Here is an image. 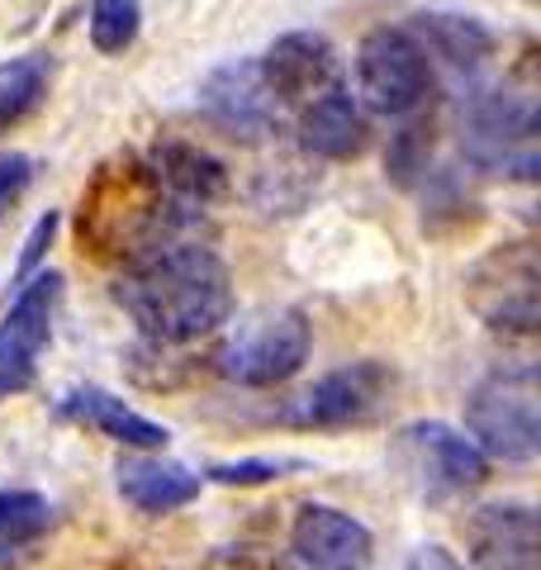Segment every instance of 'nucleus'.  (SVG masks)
Here are the masks:
<instances>
[{
	"label": "nucleus",
	"mask_w": 541,
	"mask_h": 570,
	"mask_svg": "<svg viewBox=\"0 0 541 570\" xmlns=\"http://www.w3.org/2000/svg\"><path fill=\"white\" fill-rule=\"evenodd\" d=\"M115 299L157 347L209 337L233 314V281L214 247L195 238H157L124 262Z\"/></svg>",
	"instance_id": "nucleus-1"
},
{
	"label": "nucleus",
	"mask_w": 541,
	"mask_h": 570,
	"mask_svg": "<svg viewBox=\"0 0 541 570\" xmlns=\"http://www.w3.org/2000/svg\"><path fill=\"white\" fill-rule=\"evenodd\" d=\"M176 224V205L161 195L157 176L134 153L110 157L81 195L77 238L90 257H124L142 253L148 243L167 238Z\"/></svg>",
	"instance_id": "nucleus-2"
},
{
	"label": "nucleus",
	"mask_w": 541,
	"mask_h": 570,
	"mask_svg": "<svg viewBox=\"0 0 541 570\" xmlns=\"http://www.w3.org/2000/svg\"><path fill=\"white\" fill-rule=\"evenodd\" d=\"M465 423H471V442L484 456L532 461L541 452V409L532 366L499 371V376L480 381L465 400Z\"/></svg>",
	"instance_id": "nucleus-3"
},
{
	"label": "nucleus",
	"mask_w": 541,
	"mask_h": 570,
	"mask_svg": "<svg viewBox=\"0 0 541 570\" xmlns=\"http://www.w3.org/2000/svg\"><path fill=\"white\" fill-rule=\"evenodd\" d=\"M356 91L366 110L404 119L432 96V62L409 29H371L356 48Z\"/></svg>",
	"instance_id": "nucleus-4"
},
{
	"label": "nucleus",
	"mask_w": 541,
	"mask_h": 570,
	"mask_svg": "<svg viewBox=\"0 0 541 570\" xmlns=\"http://www.w3.org/2000/svg\"><path fill=\"white\" fill-rule=\"evenodd\" d=\"M314 328L299 309H276L243 324L214 352V371L233 385H281L309 362Z\"/></svg>",
	"instance_id": "nucleus-5"
},
{
	"label": "nucleus",
	"mask_w": 541,
	"mask_h": 570,
	"mask_svg": "<svg viewBox=\"0 0 541 570\" xmlns=\"http://www.w3.org/2000/svg\"><path fill=\"white\" fill-rule=\"evenodd\" d=\"M400 376L385 362H352L314 381L299 400L285 409V423L314 428V433H337V428H366L390 409Z\"/></svg>",
	"instance_id": "nucleus-6"
},
{
	"label": "nucleus",
	"mask_w": 541,
	"mask_h": 570,
	"mask_svg": "<svg viewBox=\"0 0 541 570\" xmlns=\"http://www.w3.org/2000/svg\"><path fill=\"white\" fill-rule=\"evenodd\" d=\"M537 285H541L537 253L528 243H509L484 262H475V272L465 276V299L490 328L537 333V314H541Z\"/></svg>",
	"instance_id": "nucleus-7"
},
{
	"label": "nucleus",
	"mask_w": 541,
	"mask_h": 570,
	"mask_svg": "<svg viewBox=\"0 0 541 570\" xmlns=\"http://www.w3.org/2000/svg\"><path fill=\"white\" fill-rule=\"evenodd\" d=\"M62 299L58 272H33L20 295H14L10 314L0 318V395H20L39 376V356L52 337V314Z\"/></svg>",
	"instance_id": "nucleus-8"
},
{
	"label": "nucleus",
	"mask_w": 541,
	"mask_h": 570,
	"mask_svg": "<svg viewBox=\"0 0 541 570\" xmlns=\"http://www.w3.org/2000/svg\"><path fill=\"white\" fill-rule=\"evenodd\" d=\"M394 452H400L409 475H419L427 499L465 494L490 475V456L446 423H409L400 442H394Z\"/></svg>",
	"instance_id": "nucleus-9"
},
{
	"label": "nucleus",
	"mask_w": 541,
	"mask_h": 570,
	"mask_svg": "<svg viewBox=\"0 0 541 570\" xmlns=\"http://www.w3.org/2000/svg\"><path fill=\"white\" fill-rule=\"evenodd\" d=\"M262 81L276 105H309L318 96H328L342 86V67H337V52L333 43L314 29H295V33H281L262 58Z\"/></svg>",
	"instance_id": "nucleus-10"
},
{
	"label": "nucleus",
	"mask_w": 541,
	"mask_h": 570,
	"mask_svg": "<svg viewBox=\"0 0 541 570\" xmlns=\"http://www.w3.org/2000/svg\"><path fill=\"white\" fill-rule=\"evenodd\" d=\"M200 110L209 115V124H219L233 138H262L276 129V119H281V105L270 100L257 58L214 67L200 86Z\"/></svg>",
	"instance_id": "nucleus-11"
},
{
	"label": "nucleus",
	"mask_w": 541,
	"mask_h": 570,
	"mask_svg": "<svg viewBox=\"0 0 541 570\" xmlns=\"http://www.w3.org/2000/svg\"><path fill=\"white\" fill-rule=\"evenodd\" d=\"M291 551L299 570H366L371 566V528L342 509L309 504L291 528Z\"/></svg>",
	"instance_id": "nucleus-12"
},
{
	"label": "nucleus",
	"mask_w": 541,
	"mask_h": 570,
	"mask_svg": "<svg viewBox=\"0 0 541 570\" xmlns=\"http://www.w3.org/2000/svg\"><path fill=\"white\" fill-rule=\"evenodd\" d=\"M465 547L475 570H537V513L528 504H484L465 519Z\"/></svg>",
	"instance_id": "nucleus-13"
},
{
	"label": "nucleus",
	"mask_w": 541,
	"mask_h": 570,
	"mask_svg": "<svg viewBox=\"0 0 541 570\" xmlns=\"http://www.w3.org/2000/svg\"><path fill=\"white\" fill-rule=\"evenodd\" d=\"M148 167L157 176L161 195L176 205V209H205L214 200H224L228 195V171L219 157H209L205 148H195V142H180V138H161Z\"/></svg>",
	"instance_id": "nucleus-14"
},
{
	"label": "nucleus",
	"mask_w": 541,
	"mask_h": 570,
	"mask_svg": "<svg viewBox=\"0 0 541 570\" xmlns=\"http://www.w3.org/2000/svg\"><path fill=\"white\" fill-rule=\"evenodd\" d=\"M58 414L67 423H81L90 433L119 442V448H134V452H161L171 442V433L161 423H153L148 414H138L124 400H115L110 390H96V385H81L58 404Z\"/></svg>",
	"instance_id": "nucleus-15"
},
{
	"label": "nucleus",
	"mask_w": 541,
	"mask_h": 570,
	"mask_svg": "<svg viewBox=\"0 0 541 570\" xmlns=\"http://www.w3.org/2000/svg\"><path fill=\"white\" fill-rule=\"evenodd\" d=\"M115 480H119V494L138 513H176L200 499V475L186 471L180 461H161V456H124L115 466Z\"/></svg>",
	"instance_id": "nucleus-16"
},
{
	"label": "nucleus",
	"mask_w": 541,
	"mask_h": 570,
	"mask_svg": "<svg viewBox=\"0 0 541 570\" xmlns=\"http://www.w3.org/2000/svg\"><path fill=\"white\" fill-rule=\"evenodd\" d=\"M299 142H304V153L323 157V163H347V157L366 148V115L337 86V91L318 96L299 110Z\"/></svg>",
	"instance_id": "nucleus-17"
},
{
	"label": "nucleus",
	"mask_w": 541,
	"mask_h": 570,
	"mask_svg": "<svg viewBox=\"0 0 541 570\" xmlns=\"http://www.w3.org/2000/svg\"><path fill=\"white\" fill-rule=\"evenodd\" d=\"M413 29L423 39V52H437L456 71H475L494 52V33L471 14H419Z\"/></svg>",
	"instance_id": "nucleus-18"
},
{
	"label": "nucleus",
	"mask_w": 541,
	"mask_h": 570,
	"mask_svg": "<svg viewBox=\"0 0 541 570\" xmlns=\"http://www.w3.org/2000/svg\"><path fill=\"white\" fill-rule=\"evenodd\" d=\"M52 86V58L48 52H20V58L0 62V134L20 129L39 110Z\"/></svg>",
	"instance_id": "nucleus-19"
},
{
	"label": "nucleus",
	"mask_w": 541,
	"mask_h": 570,
	"mask_svg": "<svg viewBox=\"0 0 541 570\" xmlns=\"http://www.w3.org/2000/svg\"><path fill=\"white\" fill-rule=\"evenodd\" d=\"M52 509L33 490H0V566H10L14 551L33 547L48 532Z\"/></svg>",
	"instance_id": "nucleus-20"
},
{
	"label": "nucleus",
	"mask_w": 541,
	"mask_h": 570,
	"mask_svg": "<svg viewBox=\"0 0 541 570\" xmlns=\"http://www.w3.org/2000/svg\"><path fill=\"white\" fill-rule=\"evenodd\" d=\"M142 24V0H90V43L100 52H124L134 48Z\"/></svg>",
	"instance_id": "nucleus-21"
},
{
	"label": "nucleus",
	"mask_w": 541,
	"mask_h": 570,
	"mask_svg": "<svg viewBox=\"0 0 541 570\" xmlns=\"http://www.w3.org/2000/svg\"><path fill=\"white\" fill-rule=\"evenodd\" d=\"M291 471H304L299 456H252V461H219L205 475L219 480V485H266V480H281Z\"/></svg>",
	"instance_id": "nucleus-22"
},
{
	"label": "nucleus",
	"mask_w": 541,
	"mask_h": 570,
	"mask_svg": "<svg viewBox=\"0 0 541 570\" xmlns=\"http://www.w3.org/2000/svg\"><path fill=\"white\" fill-rule=\"evenodd\" d=\"M423 167H427V129L423 124H409L390 148V171H394V181H413Z\"/></svg>",
	"instance_id": "nucleus-23"
},
{
	"label": "nucleus",
	"mask_w": 541,
	"mask_h": 570,
	"mask_svg": "<svg viewBox=\"0 0 541 570\" xmlns=\"http://www.w3.org/2000/svg\"><path fill=\"white\" fill-rule=\"evenodd\" d=\"M33 181V163L24 153H0V214H6Z\"/></svg>",
	"instance_id": "nucleus-24"
},
{
	"label": "nucleus",
	"mask_w": 541,
	"mask_h": 570,
	"mask_svg": "<svg viewBox=\"0 0 541 570\" xmlns=\"http://www.w3.org/2000/svg\"><path fill=\"white\" fill-rule=\"evenodd\" d=\"M52 234H58V214H43L39 224H33V234H29V243H24V253H20V276H33V266L43 262V253H48V243H52Z\"/></svg>",
	"instance_id": "nucleus-25"
},
{
	"label": "nucleus",
	"mask_w": 541,
	"mask_h": 570,
	"mask_svg": "<svg viewBox=\"0 0 541 570\" xmlns=\"http://www.w3.org/2000/svg\"><path fill=\"white\" fill-rule=\"evenodd\" d=\"M404 570H465L456 557H451V551L446 547H419V551H413V557H409V566Z\"/></svg>",
	"instance_id": "nucleus-26"
}]
</instances>
